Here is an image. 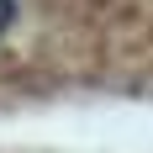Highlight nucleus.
Wrapping results in <instances>:
<instances>
[{
    "mask_svg": "<svg viewBox=\"0 0 153 153\" xmlns=\"http://www.w3.org/2000/svg\"><path fill=\"white\" fill-rule=\"evenodd\" d=\"M11 21H16V0H0V32L11 27Z\"/></svg>",
    "mask_w": 153,
    "mask_h": 153,
    "instance_id": "f257e3e1",
    "label": "nucleus"
}]
</instances>
